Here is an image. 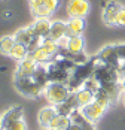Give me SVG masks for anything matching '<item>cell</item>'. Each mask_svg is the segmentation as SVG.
<instances>
[{
    "label": "cell",
    "mask_w": 125,
    "mask_h": 130,
    "mask_svg": "<svg viewBox=\"0 0 125 130\" xmlns=\"http://www.w3.org/2000/svg\"><path fill=\"white\" fill-rule=\"evenodd\" d=\"M34 38V35H33V30H31V26L30 27H25V28H19L15 35H13V39L16 43H23V45H28L31 39Z\"/></svg>",
    "instance_id": "e0dca14e"
},
{
    "label": "cell",
    "mask_w": 125,
    "mask_h": 130,
    "mask_svg": "<svg viewBox=\"0 0 125 130\" xmlns=\"http://www.w3.org/2000/svg\"><path fill=\"white\" fill-rule=\"evenodd\" d=\"M13 45H15L13 36H3V38H0V54L9 55L13 48Z\"/></svg>",
    "instance_id": "7402d4cb"
},
{
    "label": "cell",
    "mask_w": 125,
    "mask_h": 130,
    "mask_svg": "<svg viewBox=\"0 0 125 130\" xmlns=\"http://www.w3.org/2000/svg\"><path fill=\"white\" fill-rule=\"evenodd\" d=\"M46 67H48V81L49 82H60V84H67L69 82L72 72L61 69L60 66H57L54 61L48 63Z\"/></svg>",
    "instance_id": "8992f818"
},
{
    "label": "cell",
    "mask_w": 125,
    "mask_h": 130,
    "mask_svg": "<svg viewBox=\"0 0 125 130\" xmlns=\"http://www.w3.org/2000/svg\"><path fill=\"white\" fill-rule=\"evenodd\" d=\"M66 12L70 18H85L89 13L88 0H69Z\"/></svg>",
    "instance_id": "277c9868"
},
{
    "label": "cell",
    "mask_w": 125,
    "mask_h": 130,
    "mask_svg": "<svg viewBox=\"0 0 125 130\" xmlns=\"http://www.w3.org/2000/svg\"><path fill=\"white\" fill-rule=\"evenodd\" d=\"M28 5H30V11H33L43 5V0H28Z\"/></svg>",
    "instance_id": "4dcf8cb0"
},
{
    "label": "cell",
    "mask_w": 125,
    "mask_h": 130,
    "mask_svg": "<svg viewBox=\"0 0 125 130\" xmlns=\"http://www.w3.org/2000/svg\"><path fill=\"white\" fill-rule=\"evenodd\" d=\"M97 57L100 58L101 61H104L106 64L113 66V67L118 69V70H119L121 66H122V61H121L119 57H118V52H116L115 45H107V46H104V48L97 54Z\"/></svg>",
    "instance_id": "5b68a950"
},
{
    "label": "cell",
    "mask_w": 125,
    "mask_h": 130,
    "mask_svg": "<svg viewBox=\"0 0 125 130\" xmlns=\"http://www.w3.org/2000/svg\"><path fill=\"white\" fill-rule=\"evenodd\" d=\"M43 5L49 9L51 12H54L60 6V0H43Z\"/></svg>",
    "instance_id": "f1b7e54d"
},
{
    "label": "cell",
    "mask_w": 125,
    "mask_h": 130,
    "mask_svg": "<svg viewBox=\"0 0 125 130\" xmlns=\"http://www.w3.org/2000/svg\"><path fill=\"white\" fill-rule=\"evenodd\" d=\"M51 26H52V21L49 18H36L34 23L31 24L33 35L37 38H42V39H46V38H49Z\"/></svg>",
    "instance_id": "9c48e42d"
},
{
    "label": "cell",
    "mask_w": 125,
    "mask_h": 130,
    "mask_svg": "<svg viewBox=\"0 0 125 130\" xmlns=\"http://www.w3.org/2000/svg\"><path fill=\"white\" fill-rule=\"evenodd\" d=\"M27 54H28L27 46H25V45H23V43H16V42H15V45H13V48H12V51H11V54H9V55L21 61L23 58H25V57H27Z\"/></svg>",
    "instance_id": "603a6c76"
},
{
    "label": "cell",
    "mask_w": 125,
    "mask_h": 130,
    "mask_svg": "<svg viewBox=\"0 0 125 130\" xmlns=\"http://www.w3.org/2000/svg\"><path fill=\"white\" fill-rule=\"evenodd\" d=\"M23 115H24L23 106H13V108H11L3 117L0 118V120H2V129H6V127H8L11 123H13V121L23 120Z\"/></svg>",
    "instance_id": "8fae6325"
},
{
    "label": "cell",
    "mask_w": 125,
    "mask_h": 130,
    "mask_svg": "<svg viewBox=\"0 0 125 130\" xmlns=\"http://www.w3.org/2000/svg\"><path fill=\"white\" fill-rule=\"evenodd\" d=\"M101 88L106 91V94H107L110 103H116V102H118L119 94H121V90H122L121 82H106V84L101 85Z\"/></svg>",
    "instance_id": "4fadbf2b"
},
{
    "label": "cell",
    "mask_w": 125,
    "mask_h": 130,
    "mask_svg": "<svg viewBox=\"0 0 125 130\" xmlns=\"http://www.w3.org/2000/svg\"><path fill=\"white\" fill-rule=\"evenodd\" d=\"M66 33H67V24L66 23H62V21H52L51 31H49V39L58 42L61 38L66 36Z\"/></svg>",
    "instance_id": "2e32d148"
},
{
    "label": "cell",
    "mask_w": 125,
    "mask_h": 130,
    "mask_svg": "<svg viewBox=\"0 0 125 130\" xmlns=\"http://www.w3.org/2000/svg\"><path fill=\"white\" fill-rule=\"evenodd\" d=\"M58 114H57V111H55V108H43L40 112H39V123H40V126H43V127H48L51 124V121L54 120V118L57 117Z\"/></svg>",
    "instance_id": "d6986e66"
},
{
    "label": "cell",
    "mask_w": 125,
    "mask_h": 130,
    "mask_svg": "<svg viewBox=\"0 0 125 130\" xmlns=\"http://www.w3.org/2000/svg\"><path fill=\"white\" fill-rule=\"evenodd\" d=\"M94 66H95V58H89L87 63L84 64H77L70 73V79L67 82V87L70 91H77L79 88L84 87L85 81L92 76L94 72Z\"/></svg>",
    "instance_id": "6da1fadb"
},
{
    "label": "cell",
    "mask_w": 125,
    "mask_h": 130,
    "mask_svg": "<svg viewBox=\"0 0 125 130\" xmlns=\"http://www.w3.org/2000/svg\"><path fill=\"white\" fill-rule=\"evenodd\" d=\"M116 26L125 27V8H121V11L118 12V17H116Z\"/></svg>",
    "instance_id": "f546056e"
},
{
    "label": "cell",
    "mask_w": 125,
    "mask_h": 130,
    "mask_svg": "<svg viewBox=\"0 0 125 130\" xmlns=\"http://www.w3.org/2000/svg\"><path fill=\"white\" fill-rule=\"evenodd\" d=\"M72 126V120L70 117H62V115H57L51 121V124L48 126L49 130H69V127Z\"/></svg>",
    "instance_id": "ac0fdd59"
},
{
    "label": "cell",
    "mask_w": 125,
    "mask_h": 130,
    "mask_svg": "<svg viewBox=\"0 0 125 130\" xmlns=\"http://www.w3.org/2000/svg\"><path fill=\"white\" fill-rule=\"evenodd\" d=\"M121 85H122V90L125 91V76L122 78V81H121Z\"/></svg>",
    "instance_id": "836d02e7"
},
{
    "label": "cell",
    "mask_w": 125,
    "mask_h": 130,
    "mask_svg": "<svg viewBox=\"0 0 125 130\" xmlns=\"http://www.w3.org/2000/svg\"><path fill=\"white\" fill-rule=\"evenodd\" d=\"M119 75H121V81H122V78L125 76V61L122 63V66H121V69H119Z\"/></svg>",
    "instance_id": "1f68e13d"
},
{
    "label": "cell",
    "mask_w": 125,
    "mask_h": 130,
    "mask_svg": "<svg viewBox=\"0 0 125 130\" xmlns=\"http://www.w3.org/2000/svg\"><path fill=\"white\" fill-rule=\"evenodd\" d=\"M15 87L21 94H24L27 97H37L39 94L43 91V88L33 79V76L15 78Z\"/></svg>",
    "instance_id": "3957f363"
},
{
    "label": "cell",
    "mask_w": 125,
    "mask_h": 130,
    "mask_svg": "<svg viewBox=\"0 0 125 130\" xmlns=\"http://www.w3.org/2000/svg\"><path fill=\"white\" fill-rule=\"evenodd\" d=\"M42 38H37V36H34L33 39H31V42L27 45V50H28V52H33V51H36L39 46L42 45Z\"/></svg>",
    "instance_id": "484cf974"
},
{
    "label": "cell",
    "mask_w": 125,
    "mask_h": 130,
    "mask_svg": "<svg viewBox=\"0 0 125 130\" xmlns=\"http://www.w3.org/2000/svg\"><path fill=\"white\" fill-rule=\"evenodd\" d=\"M76 100H77V106L82 108V106L91 103L94 100V93H91L89 90L82 87V88H79V90L76 91Z\"/></svg>",
    "instance_id": "44dd1931"
},
{
    "label": "cell",
    "mask_w": 125,
    "mask_h": 130,
    "mask_svg": "<svg viewBox=\"0 0 125 130\" xmlns=\"http://www.w3.org/2000/svg\"><path fill=\"white\" fill-rule=\"evenodd\" d=\"M100 87H101L100 82H98L95 78H92V76H91L89 79H87V81H85V84H84V88L89 90L91 93H94V94L100 90Z\"/></svg>",
    "instance_id": "d4e9b609"
},
{
    "label": "cell",
    "mask_w": 125,
    "mask_h": 130,
    "mask_svg": "<svg viewBox=\"0 0 125 130\" xmlns=\"http://www.w3.org/2000/svg\"><path fill=\"white\" fill-rule=\"evenodd\" d=\"M31 57H33V60L36 61V63H39V64H48V63H51L54 58H55V55H52L45 46H39L36 51H33V52H28Z\"/></svg>",
    "instance_id": "5bb4252c"
},
{
    "label": "cell",
    "mask_w": 125,
    "mask_h": 130,
    "mask_svg": "<svg viewBox=\"0 0 125 130\" xmlns=\"http://www.w3.org/2000/svg\"><path fill=\"white\" fill-rule=\"evenodd\" d=\"M70 93L72 91L67 87V84H60V82H49L45 88V96H46L48 102L52 103L54 106L66 102Z\"/></svg>",
    "instance_id": "7a4b0ae2"
},
{
    "label": "cell",
    "mask_w": 125,
    "mask_h": 130,
    "mask_svg": "<svg viewBox=\"0 0 125 130\" xmlns=\"http://www.w3.org/2000/svg\"><path fill=\"white\" fill-rule=\"evenodd\" d=\"M66 24H67V33H66L67 38L80 36L85 28V20L84 18H70Z\"/></svg>",
    "instance_id": "7c38bea8"
},
{
    "label": "cell",
    "mask_w": 125,
    "mask_h": 130,
    "mask_svg": "<svg viewBox=\"0 0 125 130\" xmlns=\"http://www.w3.org/2000/svg\"><path fill=\"white\" fill-rule=\"evenodd\" d=\"M0 130H5V129H0Z\"/></svg>",
    "instance_id": "8d00e7d4"
},
{
    "label": "cell",
    "mask_w": 125,
    "mask_h": 130,
    "mask_svg": "<svg viewBox=\"0 0 125 130\" xmlns=\"http://www.w3.org/2000/svg\"><path fill=\"white\" fill-rule=\"evenodd\" d=\"M84 46H85V43H84L82 36H72L67 40V46L66 48L72 54H80V52H84Z\"/></svg>",
    "instance_id": "ffe728a7"
},
{
    "label": "cell",
    "mask_w": 125,
    "mask_h": 130,
    "mask_svg": "<svg viewBox=\"0 0 125 130\" xmlns=\"http://www.w3.org/2000/svg\"><path fill=\"white\" fill-rule=\"evenodd\" d=\"M79 109H80V112H82L91 123H95V121H98L101 118V115L104 114V111H106L107 108L103 106L101 103H98L97 100H92L91 103L85 105V106H82V108H79Z\"/></svg>",
    "instance_id": "52a82bcc"
},
{
    "label": "cell",
    "mask_w": 125,
    "mask_h": 130,
    "mask_svg": "<svg viewBox=\"0 0 125 130\" xmlns=\"http://www.w3.org/2000/svg\"><path fill=\"white\" fill-rule=\"evenodd\" d=\"M5 130H27V127H25V123L23 121V120H18V121L11 123Z\"/></svg>",
    "instance_id": "4316f807"
},
{
    "label": "cell",
    "mask_w": 125,
    "mask_h": 130,
    "mask_svg": "<svg viewBox=\"0 0 125 130\" xmlns=\"http://www.w3.org/2000/svg\"><path fill=\"white\" fill-rule=\"evenodd\" d=\"M37 64L39 63H36L33 60V57L30 54H27V57L19 61V66H18V69L15 72V78H27V76H31L34 73Z\"/></svg>",
    "instance_id": "ba28073f"
},
{
    "label": "cell",
    "mask_w": 125,
    "mask_h": 130,
    "mask_svg": "<svg viewBox=\"0 0 125 130\" xmlns=\"http://www.w3.org/2000/svg\"><path fill=\"white\" fill-rule=\"evenodd\" d=\"M54 108H55L57 114H58V115H62V117H70V114L75 111V108H73L72 105L69 103L67 100H66V102H62V103L55 105Z\"/></svg>",
    "instance_id": "cb8c5ba5"
},
{
    "label": "cell",
    "mask_w": 125,
    "mask_h": 130,
    "mask_svg": "<svg viewBox=\"0 0 125 130\" xmlns=\"http://www.w3.org/2000/svg\"><path fill=\"white\" fill-rule=\"evenodd\" d=\"M121 5L118 2H107L106 3V8H104V12H103V20L107 26H116V17L118 12L121 11Z\"/></svg>",
    "instance_id": "30bf717a"
},
{
    "label": "cell",
    "mask_w": 125,
    "mask_h": 130,
    "mask_svg": "<svg viewBox=\"0 0 125 130\" xmlns=\"http://www.w3.org/2000/svg\"><path fill=\"white\" fill-rule=\"evenodd\" d=\"M0 129H2V120H0Z\"/></svg>",
    "instance_id": "e575fe53"
},
{
    "label": "cell",
    "mask_w": 125,
    "mask_h": 130,
    "mask_svg": "<svg viewBox=\"0 0 125 130\" xmlns=\"http://www.w3.org/2000/svg\"><path fill=\"white\" fill-rule=\"evenodd\" d=\"M115 48H116V52H118L119 60L124 63V61H125V43H116V45H115Z\"/></svg>",
    "instance_id": "83f0119b"
},
{
    "label": "cell",
    "mask_w": 125,
    "mask_h": 130,
    "mask_svg": "<svg viewBox=\"0 0 125 130\" xmlns=\"http://www.w3.org/2000/svg\"><path fill=\"white\" fill-rule=\"evenodd\" d=\"M124 105H125V97H124Z\"/></svg>",
    "instance_id": "d590c367"
},
{
    "label": "cell",
    "mask_w": 125,
    "mask_h": 130,
    "mask_svg": "<svg viewBox=\"0 0 125 130\" xmlns=\"http://www.w3.org/2000/svg\"><path fill=\"white\" fill-rule=\"evenodd\" d=\"M69 130H84V129H82L80 126H77V124H73V123H72V126L69 127Z\"/></svg>",
    "instance_id": "d6a6232c"
},
{
    "label": "cell",
    "mask_w": 125,
    "mask_h": 130,
    "mask_svg": "<svg viewBox=\"0 0 125 130\" xmlns=\"http://www.w3.org/2000/svg\"><path fill=\"white\" fill-rule=\"evenodd\" d=\"M70 120H72V123L73 124H77V126H80L84 130H95L94 129V123H91L89 120H88L82 112H80V109L77 108V109H75L72 114H70Z\"/></svg>",
    "instance_id": "9a60e30c"
}]
</instances>
